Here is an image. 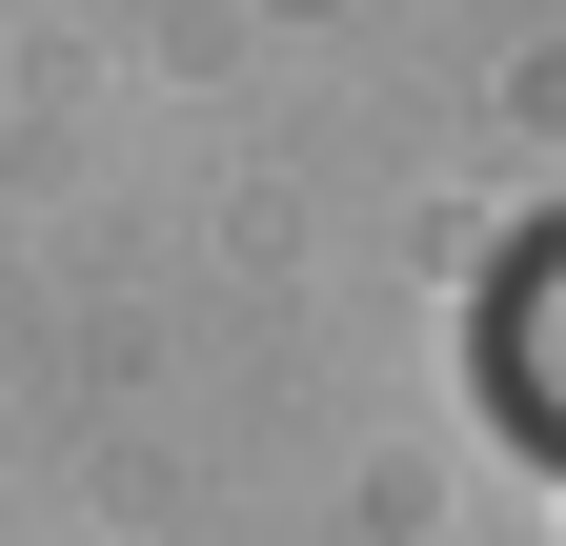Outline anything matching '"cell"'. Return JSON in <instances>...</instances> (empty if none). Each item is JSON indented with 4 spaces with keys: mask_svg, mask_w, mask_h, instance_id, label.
<instances>
[{
    "mask_svg": "<svg viewBox=\"0 0 566 546\" xmlns=\"http://www.w3.org/2000/svg\"><path fill=\"white\" fill-rule=\"evenodd\" d=\"M485 385H506V426H546V445H566V243L526 263L506 304H485Z\"/></svg>",
    "mask_w": 566,
    "mask_h": 546,
    "instance_id": "1",
    "label": "cell"
}]
</instances>
